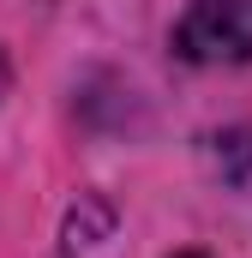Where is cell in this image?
Masks as SVG:
<instances>
[{
  "instance_id": "cell-1",
  "label": "cell",
  "mask_w": 252,
  "mask_h": 258,
  "mask_svg": "<svg viewBox=\"0 0 252 258\" xmlns=\"http://www.w3.org/2000/svg\"><path fill=\"white\" fill-rule=\"evenodd\" d=\"M174 48L198 66L252 60V0H192L174 24Z\"/></svg>"
},
{
  "instance_id": "cell-2",
  "label": "cell",
  "mask_w": 252,
  "mask_h": 258,
  "mask_svg": "<svg viewBox=\"0 0 252 258\" xmlns=\"http://www.w3.org/2000/svg\"><path fill=\"white\" fill-rule=\"evenodd\" d=\"M174 258H210V252H174Z\"/></svg>"
}]
</instances>
